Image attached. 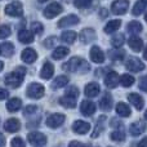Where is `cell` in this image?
Returning a JSON list of instances; mask_svg holds the SVG:
<instances>
[{"label": "cell", "mask_w": 147, "mask_h": 147, "mask_svg": "<svg viewBox=\"0 0 147 147\" xmlns=\"http://www.w3.org/2000/svg\"><path fill=\"white\" fill-rule=\"evenodd\" d=\"M22 106V101L20 98H12L7 102V110L9 112H16L21 109Z\"/></svg>", "instance_id": "obj_26"}, {"label": "cell", "mask_w": 147, "mask_h": 147, "mask_svg": "<svg viewBox=\"0 0 147 147\" xmlns=\"http://www.w3.org/2000/svg\"><path fill=\"white\" fill-rule=\"evenodd\" d=\"M35 111H38V107L36 106H27L25 109V115H31V114H34Z\"/></svg>", "instance_id": "obj_46"}, {"label": "cell", "mask_w": 147, "mask_h": 147, "mask_svg": "<svg viewBox=\"0 0 147 147\" xmlns=\"http://www.w3.org/2000/svg\"><path fill=\"white\" fill-rule=\"evenodd\" d=\"M138 147H147V137H145L140 143H138Z\"/></svg>", "instance_id": "obj_49"}, {"label": "cell", "mask_w": 147, "mask_h": 147, "mask_svg": "<svg viewBox=\"0 0 147 147\" xmlns=\"http://www.w3.org/2000/svg\"><path fill=\"white\" fill-rule=\"evenodd\" d=\"M128 8H129V0H115L111 5V12L114 14L121 16L127 13Z\"/></svg>", "instance_id": "obj_7"}, {"label": "cell", "mask_w": 147, "mask_h": 147, "mask_svg": "<svg viewBox=\"0 0 147 147\" xmlns=\"http://www.w3.org/2000/svg\"><path fill=\"white\" fill-rule=\"evenodd\" d=\"M146 7H147L146 0H137V3L134 4V7L132 9L133 16H141L146 10Z\"/></svg>", "instance_id": "obj_28"}, {"label": "cell", "mask_w": 147, "mask_h": 147, "mask_svg": "<svg viewBox=\"0 0 147 147\" xmlns=\"http://www.w3.org/2000/svg\"><path fill=\"white\" fill-rule=\"evenodd\" d=\"M128 98H129L130 103H132L137 110H142L143 109V106H145V101H143V98L140 96V94L132 93V94L128 96Z\"/></svg>", "instance_id": "obj_20"}, {"label": "cell", "mask_w": 147, "mask_h": 147, "mask_svg": "<svg viewBox=\"0 0 147 147\" xmlns=\"http://www.w3.org/2000/svg\"><path fill=\"white\" fill-rule=\"evenodd\" d=\"M12 147H26V143L22 138L16 137L12 140Z\"/></svg>", "instance_id": "obj_43"}, {"label": "cell", "mask_w": 147, "mask_h": 147, "mask_svg": "<svg viewBox=\"0 0 147 147\" xmlns=\"http://www.w3.org/2000/svg\"><path fill=\"white\" fill-rule=\"evenodd\" d=\"M10 27L8 25H3L0 26V39H7L10 35Z\"/></svg>", "instance_id": "obj_39"}, {"label": "cell", "mask_w": 147, "mask_h": 147, "mask_svg": "<svg viewBox=\"0 0 147 147\" xmlns=\"http://www.w3.org/2000/svg\"><path fill=\"white\" fill-rule=\"evenodd\" d=\"M143 58H145V59H147V47H146L145 52H143Z\"/></svg>", "instance_id": "obj_52"}, {"label": "cell", "mask_w": 147, "mask_h": 147, "mask_svg": "<svg viewBox=\"0 0 147 147\" xmlns=\"http://www.w3.org/2000/svg\"><path fill=\"white\" fill-rule=\"evenodd\" d=\"M67 83H69V78H67V76H65V75L57 76V78L53 80V83H52V88L53 89L62 88V86L67 85Z\"/></svg>", "instance_id": "obj_33"}, {"label": "cell", "mask_w": 147, "mask_h": 147, "mask_svg": "<svg viewBox=\"0 0 147 147\" xmlns=\"http://www.w3.org/2000/svg\"><path fill=\"white\" fill-rule=\"evenodd\" d=\"M125 66H127L128 70H130V71H133V72H140L145 69V63H143L140 58H137V57H130L127 61Z\"/></svg>", "instance_id": "obj_8"}, {"label": "cell", "mask_w": 147, "mask_h": 147, "mask_svg": "<svg viewBox=\"0 0 147 147\" xmlns=\"http://www.w3.org/2000/svg\"><path fill=\"white\" fill-rule=\"evenodd\" d=\"M89 56H90V59L94 63H102V62L105 61V53L102 52V49L97 45L92 47Z\"/></svg>", "instance_id": "obj_12"}, {"label": "cell", "mask_w": 147, "mask_h": 147, "mask_svg": "<svg viewBox=\"0 0 147 147\" xmlns=\"http://www.w3.org/2000/svg\"><path fill=\"white\" fill-rule=\"evenodd\" d=\"M75 99L76 98L70 97V96L61 97V98H59V103H61L63 107H66V109H75L76 107V101Z\"/></svg>", "instance_id": "obj_32"}, {"label": "cell", "mask_w": 147, "mask_h": 147, "mask_svg": "<svg viewBox=\"0 0 147 147\" xmlns=\"http://www.w3.org/2000/svg\"><path fill=\"white\" fill-rule=\"evenodd\" d=\"M8 96H9V93H8L7 89L0 88V101H1V99H5Z\"/></svg>", "instance_id": "obj_48"}, {"label": "cell", "mask_w": 147, "mask_h": 147, "mask_svg": "<svg viewBox=\"0 0 147 147\" xmlns=\"http://www.w3.org/2000/svg\"><path fill=\"white\" fill-rule=\"evenodd\" d=\"M133 83H134V78H133V76L128 75V74H124V75L120 76V84H121L123 86H125V88L133 85Z\"/></svg>", "instance_id": "obj_35"}, {"label": "cell", "mask_w": 147, "mask_h": 147, "mask_svg": "<svg viewBox=\"0 0 147 147\" xmlns=\"http://www.w3.org/2000/svg\"><path fill=\"white\" fill-rule=\"evenodd\" d=\"M92 0H74V5L79 9H84V8L90 7Z\"/></svg>", "instance_id": "obj_38"}, {"label": "cell", "mask_w": 147, "mask_h": 147, "mask_svg": "<svg viewBox=\"0 0 147 147\" xmlns=\"http://www.w3.org/2000/svg\"><path fill=\"white\" fill-rule=\"evenodd\" d=\"M80 110L83 112V115L85 116H92L96 112V105L92 101H83L80 105Z\"/></svg>", "instance_id": "obj_16"}, {"label": "cell", "mask_w": 147, "mask_h": 147, "mask_svg": "<svg viewBox=\"0 0 147 147\" xmlns=\"http://www.w3.org/2000/svg\"><path fill=\"white\" fill-rule=\"evenodd\" d=\"M121 26V21L120 20H112L105 26V32L106 34H112L115 31H117Z\"/></svg>", "instance_id": "obj_29"}, {"label": "cell", "mask_w": 147, "mask_h": 147, "mask_svg": "<svg viewBox=\"0 0 147 147\" xmlns=\"http://www.w3.org/2000/svg\"><path fill=\"white\" fill-rule=\"evenodd\" d=\"M18 40L23 44H30L34 41V35L31 31L28 30H21L18 32Z\"/></svg>", "instance_id": "obj_22"}, {"label": "cell", "mask_w": 147, "mask_h": 147, "mask_svg": "<svg viewBox=\"0 0 147 147\" xmlns=\"http://www.w3.org/2000/svg\"><path fill=\"white\" fill-rule=\"evenodd\" d=\"M56 41H57V38H54V36H51L49 39H47V40L44 41V45H45L47 48H52V47L56 44Z\"/></svg>", "instance_id": "obj_44"}, {"label": "cell", "mask_w": 147, "mask_h": 147, "mask_svg": "<svg viewBox=\"0 0 147 147\" xmlns=\"http://www.w3.org/2000/svg\"><path fill=\"white\" fill-rule=\"evenodd\" d=\"M110 138L112 141H115V142H121V141L125 140V133L123 130H115V132H112L110 134Z\"/></svg>", "instance_id": "obj_37"}, {"label": "cell", "mask_w": 147, "mask_h": 147, "mask_svg": "<svg viewBox=\"0 0 147 147\" xmlns=\"http://www.w3.org/2000/svg\"><path fill=\"white\" fill-rule=\"evenodd\" d=\"M79 38H80L81 43L88 44V43H90V41L96 40L97 35H96V31H94L93 28H84V30L79 34Z\"/></svg>", "instance_id": "obj_11"}, {"label": "cell", "mask_w": 147, "mask_h": 147, "mask_svg": "<svg viewBox=\"0 0 147 147\" xmlns=\"http://www.w3.org/2000/svg\"><path fill=\"white\" fill-rule=\"evenodd\" d=\"M116 112L117 115H120L121 117H128L130 116V109L129 106H128L127 103H124V102H119V103L116 105Z\"/></svg>", "instance_id": "obj_27"}, {"label": "cell", "mask_w": 147, "mask_h": 147, "mask_svg": "<svg viewBox=\"0 0 147 147\" xmlns=\"http://www.w3.org/2000/svg\"><path fill=\"white\" fill-rule=\"evenodd\" d=\"M0 53L4 57H12L13 54H14V45H13L12 43H9V41L3 43L1 45H0Z\"/></svg>", "instance_id": "obj_24"}, {"label": "cell", "mask_w": 147, "mask_h": 147, "mask_svg": "<svg viewBox=\"0 0 147 147\" xmlns=\"http://www.w3.org/2000/svg\"><path fill=\"white\" fill-rule=\"evenodd\" d=\"M130 130V134L132 136H140L141 133H143L146 130V123L145 121H141V120H138V121H134L132 125H130L129 128Z\"/></svg>", "instance_id": "obj_17"}, {"label": "cell", "mask_w": 147, "mask_h": 147, "mask_svg": "<svg viewBox=\"0 0 147 147\" xmlns=\"http://www.w3.org/2000/svg\"><path fill=\"white\" fill-rule=\"evenodd\" d=\"M31 28H32V32L36 34V35H41L43 31H44V27H43V25H41L40 22H32Z\"/></svg>", "instance_id": "obj_40"}, {"label": "cell", "mask_w": 147, "mask_h": 147, "mask_svg": "<svg viewBox=\"0 0 147 147\" xmlns=\"http://www.w3.org/2000/svg\"><path fill=\"white\" fill-rule=\"evenodd\" d=\"M44 90H45V89H44V86L41 85V84L31 83L30 85L27 86V89H26V94H27V97H30V98L39 99L44 96Z\"/></svg>", "instance_id": "obj_3"}, {"label": "cell", "mask_w": 147, "mask_h": 147, "mask_svg": "<svg viewBox=\"0 0 147 147\" xmlns=\"http://www.w3.org/2000/svg\"><path fill=\"white\" fill-rule=\"evenodd\" d=\"M145 117H146V119H147V111L145 112Z\"/></svg>", "instance_id": "obj_56"}, {"label": "cell", "mask_w": 147, "mask_h": 147, "mask_svg": "<svg viewBox=\"0 0 147 147\" xmlns=\"http://www.w3.org/2000/svg\"><path fill=\"white\" fill-rule=\"evenodd\" d=\"M112 106V97L110 96V93H106L101 99H99V109L103 110V111H107L110 110Z\"/></svg>", "instance_id": "obj_25"}, {"label": "cell", "mask_w": 147, "mask_h": 147, "mask_svg": "<svg viewBox=\"0 0 147 147\" xmlns=\"http://www.w3.org/2000/svg\"><path fill=\"white\" fill-rule=\"evenodd\" d=\"M140 89H142L143 92H147V75L142 76L140 80Z\"/></svg>", "instance_id": "obj_45"}, {"label": "cell", "mask_w": 147, "mask_h": 147, "mask_svg": "<svg viewBox=\"0 0 147 147\" xmlns=\"http://www.w3.org/2000/svg\"><path fill=\"white\" fill-rule=\"evenodd\" d=\"M4 146H5V137L4 134L0 133V147H4Z\"/></svg>", "instance_id": "obj_50"}, {"label": "cell", "mask_w": 147, "mask_h": 147, "mask_svg": "<svg viewBox=\"0 0 147 147\" xmlns=\"http://www.w3.org/2000/svg\"><path fill=\"white\" fill-rule=\"evenodd\" d=\"M69 52H70V49L66 48V47H58V48H56L53 51L52 57H53L54 59H62L69 54Z\"/></svg>", "instance_id": "obj_30"}, {"label": "cell", "mask_w": 147, "mask_h": 147, "mask_svg": "<svg viewBox=\"0 0 147 147\" xmlns=\"http://www.w3.org/2000/svg\"><path fill=\"white\" fill-rule=\"evenodd\" d=\"M5 14L10 17H21L23 14V7L21 1H12L5 7Z\"/></svg>", "instance_id": "obj_4"}, {"label": "cell", "mask_w": 147, "mask_h": 147, "mask_svg": "<svg viewBox=\"0 0 147 147\" xmlns=\"http://www.w3.org/2000/svg\"><path fill=\"white\" fill-rule=\"evenodd\" d=\"M72 130L78 134H85L90 130V124L86 121H83V120H78L72 124Z\"/></svg>", "instance_id": "obj_14"}, {"label": "cell", "mask_w": 147, "mask_h": 147, "mask_svg": "<svg viewBox=\"0 0 147 147\" xmlns=\"http://www.w3.org/2000/svg\"><path fill=\"white\" fill-rule=\"evenodd\" d=\"M128 44H129L130 49L134 52H141V49L143 48V41L141 38H138V36H132V38L129 39V41H128Z\"/></svg>", "instance_id": "obj_23"}, {"label": "cell", "mask_w": 147, "mask_h": 147, "mask_svg": "<svg viewBox=\"0 0 147 147\" xmlns=\"http://www.w3.org/2000/svg\"><path fill=\"white\" fill-rule=\"evenodd\" d=\"M110 57H111L112 59H121L123 57L125 56V53L123 51H119V49H114V51H110L109 52Z\"/></svg>", "instance_id": "obj_41"}, {"label": "cell", "mask_w": 147, "mask_h": 147, "mask_svg": "<svg viewBox=\"0 0 147 147\" xmlns=\"http://www.w3.org/2000/svg\"><path fill=\"white\" fill-rule=\"evenodd\" d=\"M69 147H89V146L85 145V143L79 142V141H71V142H70V145H69Z\"/></svg>", "instance_id": "obj_47"}, {"label": "cell", "mask_w": 147, "mask_h": 147, "mask_svg": "<svg viewBox=\"0 0 147 147\" xmlns=\"http://www.w3.org/2000/svg\"><path fill=\"white\" fill-rule=\"evenodd\" d=\"M142 23L138 22V21H132V22H129V25H128V31H129L130 34H133V35H137V34H140L141 31H142Z\"/></svg>", "instance_id": "obj_34"}, {"label": "cell", "mask_w": 147, "mask_h": 147, "mask_svg": "<svg viewBox=\"0 0 147 147\" xmlns=\"http://www.w3.org/2000/svg\"><path fill=\"white\" fill-rule=\"evenodd\" d=\"M124 41H125V36L123 35V34H117V35H115L114 38L111 39V44L115 48H120V47L124 44Z\"/></svg>", "instance_id": "obj_36"}, {"label": "cell", "mask_w": 147, "mask_h": 147, "mask_svg": "<svg viewBox=\"0 0 147 147\" xmlns=\"http://www.w3.org/2000/svg\"><path fill=\"white\" fill-rule=\"evenodd\" d=\"M120 83V78L115 71H110L105 78V84H106L107 88H116Z\"/></svg>", "instance_id": "obj_13"}, {"label": "cell", "mask_w": 147, "mask_h": 147, "mask_svg": "<svg viewBox=\"0 0 147 147\" xmlns=\"http://www.w3.org/2000/svg\"><path fill=\"white\" fill-rule=\"evenodd\" d=\"M79 17L78 16H75V14H69V16H66V17H63V18H61V20L58 21V27L59 28H65V27H69V26H75V25H78L79 23Z\"/></svg>", "instance_id": "obj_10"}, {"label": "cell", "mask_w": 147, "mask_h": 147, "mask_svg": "<svg viewBox=\"0 0 147 147\" xmlns=\"http://www.w3.org/2000/svg\"><path fill=\"white\" fill-rule=\"evenodd\" d=\"M99 13H101V17L102 18H106V16H107V10L106 9H101V12H99Z\"/></svg>", "instance_id": "obj_51"}, {"label": "cell", "mask_w": 147, "mask_h": 147, "mask_svg": "<svg viewBox=\"0 0 147 147\" xmlns=\"http://www.w3.org/2000/svg\"><path fill=\"white\" fill-rule=\"evenodd\" d=\"M26 75V69L25 67H17L16 71L8 74L5 76V84L10 88H18V86L22 84L23 78Z\"/></svg>", "instance_id": "obj_1"}, {"label": "cell", "mask_w": 147, "mask_h": 147, "mask_svg": "<svg viewBox=\"0 0 147 147\" xmlns=\"http://www.w3.org/2000/svg\"><path fill=\"white\" fill-rule=\"evenodd\" d=\"M45 1H48V0H39V3H45Z\"/></svg>", "instance_id": "obj_54"}, {"label": "cell", "mask_w": 147, "mask_h": 147, "mask_svg": "<svg viewBox=\"0 0 147 147\" xmlns=\"http://www.w3.org/2000/svg\"><path fill=\"white\" fill-rule=\"evenodd\" d=\"M66 96L74 97V98H78V97H79V89L76 88V86H70V88L66 90Z\"/></svg>", "instance_id": "obj_42"}, {"label": "cell", "mask_w": 147, "mask_h": 147, "mask_svg": "<svg viewBox=\"0 0 147 147\" xmlns=\"http://www.w3.org/2000/svg\"><path fill=\"white\" fill-rule=\"evenodd\" d=\"M54 74V67L53 65L51 63V62H45V63L43 65V67H41V71H40V78L43 79H51L52 76H53Z\"/></svg>", "instance_id": "obj_21"}, {"label": "cell", "mask_w": 147, "mask_h": 147, "mask_svg": "<svg viewBox=\"0 0 147 147\" xmlns=\"http://www.w3.org/2000/svg\"><path fill=\"white\" fill-rule=\"evenodd\" d=\"M4 129L7 130L8 133H14L18 132L21 129V123L18 119H9L5 121L4 124Z\"/></svg>", "instance_id": "obj_18"}, {"label": "cell", "mask_w": 147, "mask_h": 147, "mask_svg": "<svg viewBox=\"0 0 147 147\" xmlns=\"http://www.w3.org/2000/svg\"><path fill=\"white\" fill-rule=\"evenodd\" d=\"M62 67H63L66 71H71V72L80 71L83 74L90 70V66H89V65L86 63L84 59L78 58V57H74V58H71L69 62H67V63H65Z\"/></svg>", "instance_id": "obj_2"}, {"label": "cell", "mask_w": 147, "mask_h": 147, "mask_svg": "<svg viewBox=\"0 0 147 147\" xmlns=\"http://www.w3.org/2000/svg\"><path fill=\"white\" fill-rule=\"evenodd\" d=\"M27 141L32 146L43 147L47 143V137L40 132H31L27 134Z\"/></svg>", "instance_id": "obj_6"}, {"label": "cell", "mask_w": 147, "mask_h": 147, "mask_svg": "<svg viewBox=\"0 0 147 147\" xmlns=\"http://www.w3.org/2000/svg\"><path fill=\"white\" fill-rule=\"evenodd\" d=\"M21 58H22V61L26 62V63H34V62L36 61V58H38V53H36L34 49L27 48L22 52Z\"/></svg>", "instance_id": "obj_15"}, {"label": "cell", "mask_w": 147, "mask_h": 147, "mask_svg": "<svg viewBox=\"0 0 147 147\" xmlns=\"http://www.w3.org/2000/svg\"><path fill=\"white\" fill-rule=\"evenodd\" d=\"M76 38H78V34H76L75 31H65V32L61 35V40L66 44L75 43Z\"/></svg>", "instance_id": "obj_31"}, {"label": "cell", "mask_w": 147, "mask_h": 147, "mask_svg": "<svg viewBox=\"0 0 147 147\" xmlns=\"http://www.w3.org/2000/svg\"><path fill=\"white\" fill-rule=\"evenodd\" d=\"M63 12V7H62L59 3H52V4H49L48 7L44 9L43 14L45 18H49V20H52V18L57 17L58 14H61V13Z\"/></svg>", "instance_id": "obj_5"}, {"label": "cell", "mask_w": 147, "mask_h": 147, "mask_svg": "<svg viewBox=\"0 0 147 147\" xmlns=\"http://www.w3.org/2000/svg\"><path fill=\"white\" fill-rule=\"evenodd\" d=\"M145 20H146V22H147V13H146V16H145Z\"/></svg>", "instance_id": "obj_55"}, {"label": "cell", "mask_w": 147, "mask_h": 147, "mask_svg": "<svg viewBox=\"0 0 147 147\" xmlns=\"http://www.w3.org/2000/svg\"><path fill=\"white\" fill-rule=\"evenodd\" d=\"M3 67H4V63H3V62L0 61V71H1V70H3Z\"/></svg>", "instance_id": "obj_53"}, {"label": "cell", "mask_w": 147, "mask_h": 147, "mask_svg": "<svg viewBox=\"0 0 147 147\" xmlns=\"http://www.w3.org/2000/svg\"><path fill=\"white\" fill-rule=\"evenodd\" d=\"M65 120H66V116L62 114H53L51 115V116L47 119V125H48L49 128H58L61 127L62 124L65 123Z\"/></svg>", "instance_id": "obj_9"}, {"label": "cell", "mask_w": 147, "mask_h": 147, "mask_svg": "<svg viewBox=\"0 0 147 147\" xmlns=\"http://www.w3.org/2000/svg\"><path fill=\"white\" fill-rule=\"evenodd\" d=\"M101 92V86L97 83H89L88 85L85 86V96L89 97V98H93V97H97Z\"/></svg>", "instance_id": "obj_19"}]
</instances>
